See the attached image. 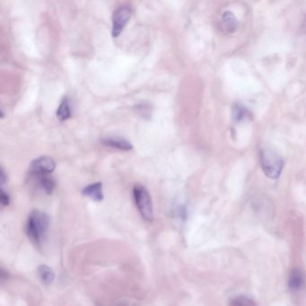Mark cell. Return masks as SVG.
<instances>
[{"mask_svg": "<svg viewBox=\"0 0 306 306\" xmlns=\"http://www.w3.org/2000/svg\"><path fill=\"white\" fill-rule=\"evenodd\" d=\"M50 225V218L44 212L33 210L28 216L26 233L30 240L35 243H41L45 238Z\"/></svg>", "mask_w": 306, "mask_h": 306, "instance_id": "cell-1", "label": "cell"}, {"mask_svg": "<svg viewBox=\"0 0 306 306\" xmlns=\"http://www.w3.org/2000/svg\"><path fill=\"white\" fill-rule=\"evenodd\" d=\"M133 198L140 215L145 220H153V203L148 189L143 185H136L133 189Z\"/></svg>", "mask_w": 306, "mask_h": 306, "instance_id": "cell-2", "label": "cell"}, {"mask_svg": "<svg viewBox=\"0 0 306 306\" xmlns=\"http://www.w3.org/2000/svg\"><path fill=\"white\" fill-rule=\"evenodd\" d=\"M261 163L262 170L269 178L273 180L279 178L282 171L283 161L276 153L268 150H261Z\"/></svg>", "mask_w": 306, "mask_h": 306, "instance_id": "cell-3", "label": "cell"}, {"mask_svg": "<svg viewBox=\"0 0 306 306\" xmlns=\"http://www.w3.org/2000/svg\"><path fill=\"white\" fill-rule=\"evenodd\" d=\"M132 14V6L129 4L120 5L113 14L112 36L117 38L122 33Z\"/></svg>", "mask_w": 306, "mask_h": 306, "instance_id": "cell-4", "label": "cell"}, {"mask_svg": "<svg viewBox=\"0 0 306 306\" xmlns=\"http://www.w3.org/2000/svg\"><path fill=\"white\" fill-rule=\"evenodd\" d=\"M29 169L31 175L50 174L56 169V162L53 158L43 155L33 159Z\"/></svg>", "mask_w": 306, "mask_h": 306, "instance_id": "cell-5", "label": "cell"}, {"mask_svg": "<svg viewBox=\"0 0 306 306\" xmlns=\"http://www.w3.org/2000/svg\"><path fill=\"white\" fill-rule=\"evenodd\" d=\"M101 143L106 147L123 151H131L133 149V145L131 144L129 140L118 136H110L104 138L101 140Z\"/></svg>", "mask_w": 306, "mask_h": 306, "instance_id": "cell-6", "label": "cell"}, {"mask_svg": "<svg viewBox=\"0 0 306 306\" xmlns=\"http://www.w3.org/2000/svg\"><path fill=\"white\" fill-rule=\"evenodd\" d=\"M82 193L84 196L88 197L95 201H102L104 197L103 183L97 181L87 185L82 190Z\"/></svg>", "mask_w": 306, "mask_h": 306, "instance_id": "cell-7", "label": "cell"}, {"mask_svg": "<svg viewBox=\"0 0 306 306\" xmlns=\"http://www.w3.org/2000/svg\"><path fill=\"white\" fill-rule=\"evenodd\" d=\"M32 178L36 180L37 185L40 189L46 194H51L56 187L54 178L50 174H41V175H32Z\"/></svg>", "mask_w": 306, "mask_h": 306, "instance_id": "cell-8", "label": "cell"}, {"mask_svg": "<svg viewBox=\"0 0 306 306\" xmlns=\"http://www.w3.org/2000/svg\"><path fill=\"white\" fill-rule=\"evenodd\" d=\"M305 285V277L299 269H295L290 273L288 279V286L293 291H299Z\"/></svg>", "mask_w": 306, "mask_h": 306, "instance_id": "cell-9", "label": "cell"}, {"mask_svg": "<svg viewBox=\"0 0 306 306\" xmlns=\"http://www.w3.org/2000/svg\"><path fill=\"white\" fill-rule=\"evenodd\" d=\"M56 116L60 122H66L71 117V109H70L69 101L67 96H65L63 99L61 100L59 107L57 109Z\"/></svg>", "mask_w": 306, "mask_h": 306, "instance_id": "cell-10", "label": "cell"}, {"mask_svg": "<svg viewBox=\"0 0 306 306\" xmlns=\"http://www.w3.org/2000/svg\"><path fill=\"white\" fill-rule=\"evenodd\" d=\"M38 275L44 285H51L55 280L54 271L49 266H39Z\"/></svg>", "mask_w": 306, "mask_h": 306, "instance_id": "cell-11", "label": "cell"}, {"mask_svg": "<svg viewBox=\"0 0 306 306\" xmlns=\"http://www.w3.org/2000/svg\"><path fill=\"white\" fill-rule=\"evenodd\" d=\"M230 306H256V305L248 297H235L234 300L231 302Z\"/></svg>", "mask_w": 306, "mask_h": 306, "instance_id": "cell-12", "label": "cell"}, {"mask_svg": "<svg viewBox=\"0 0 306 306\" xmlns=\"http://www.w3.org/2000/svg\"><path fill=\"white\" fill-rule=\"evenodd\" d=\"M224 23L225 24V28L231 29L233 31L236 28L237 21L234 17V14H231L229 12H226L224 14Z\"/></svg>", "mask_w": 306, "mask_h": 306, "instance_id": "cell-13", "label": "cell"}, {"mask_svg": "<svg viewBox=\"0 0 306 306\" xmlns=\"http://www.w3.org/2000/svg\"><path fill=\"white\" fill-rule=\"evenodd\" d=\"M0 201L4 207L8 206L10 204V196L7 192H5V189L3 188H1L0 190Z\"/></svg>", "mask_w": 306, "mask_h": 306, "instance_id": "cell-14", "label": "cell"}, {"mask_svg": "<svg viewBox=\"0 0 306 306\" xmlns=\"http://www.w3.org/2000/svg\"><path fill=\"white\" fill-rule=\"evenodd\" d=\"M137 109L141 112V113H140L141 115H144V116H146L147 114H149V110H150V108H149V107H147V104H140V105H138V106H137Z\"/></svg>", "mask_w": 306, "mask_h": 306, "instance_id": "cell-15", "label": "cell"}, {"mask_svg": "<svg viewBox=\"0 0 306 306\" xmlns=\"http://www.w3.org/2000/svg\"><path fill=\"white\" fill-rule=\"evenodd\" d=\"M0 180H1L2 184H4L7 180V176L5 174V171L3 167H1V170H0Z\"/></svg>", "mask_w": 306, "mask_h": 306, "instance_id": "cell-16", "label": "cell"}, {"mask_svg": "<svg viewBox=\"0 0 306 306\" xmlns=\"http://www.w3.org/2000/svg\"><path fill=\"white\" fill-rule=\"evenodd\" d=\"M244 114H245L244 110L242 107H239V108H237V111L234 113V116L238 118L239 120H240V119H242L244 116Z\"/></svg>", "mask_w": 306, "mask_h": 306, "instance_id": "cell-17", "label": "cell"}]
</instances>
